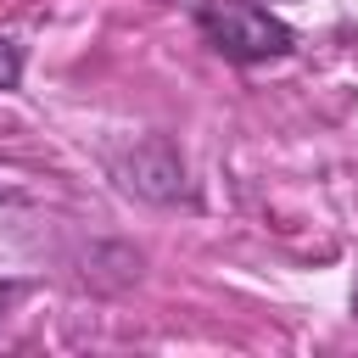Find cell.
Returning a JSON list of instances; mask_svg holds the SVG:
<instances>
[{
  "label": "cell",
  "mask_w": 358,
  "mask_h": 358,
  "mask_svg": "<svg viewBox=\"0 0 358 358\" xmlns=\"http://www.w3.org/2000/svg\"><path fill=\"white\" fill-rule=\"evenodd\" d=\"M190 11H196V28L207 34V45L229 62H268L296 45V34L252 0H196Z\"/></svg>",
  "instance_id": "6da1fadb"
},
{
  "label": "cell",
  "mask_w": 358,
  "mask_h": 358,
  "mask_svg": "<svg viewBox=\"0 0 358 358\" xmlns=\"http://www.w3.org/2000/svg\"><path fill=\"white\" fill-rule=\"evenodd\" d=\"M129 190H140V196H151V201H173L179 190H185V162H179V151L168 145V140H145L134 157H129Z\"/></svg>",
  "instance_id": "7a4b0ae2"
},
{
  "label": "cell",
  "mask_w": 358,
  "mask_h": 358,
  "mask_svg": "<svg viewBox=\"0 0 358 358\" xmlns=\"http://www.w3.org/2000/svg\"><path fill=\"white\" fill-rule=\"evenodd\" d=\"M17 78H22V45L0 39V90H17Z\"/></svg>",
  "instance_id": "3957f363"
},
{
  "label": "cell",
  "mask_w": 358,
  "mask_h": 358,
  "mask_svg": "<svg viewBox=\"0 0 358 358\" xmlns=\"http://www.w3.org/2000/svg\"><path fill=\"white\" fill-rule=\"evenodd\" d=\"M17 296H22V285H11V280H0V313H6V308H11Z\"/></svg>",
  "instance_id": "277c9868"
},
{
  "label": "cell",
  "mask_w": 358,
  "mask_h": 358,
  "mask_svg": "<svg viewBox=\"0 0 358 358\" xmlns=\"http://www.w3.org/2000/svg\"><path fill=\"white\" fill-rule=\"evenodd\" d=\"M0 196H6V190H0Z\"/></svg>",
  "instance_id": "5b68a950"
}]
</instances>
